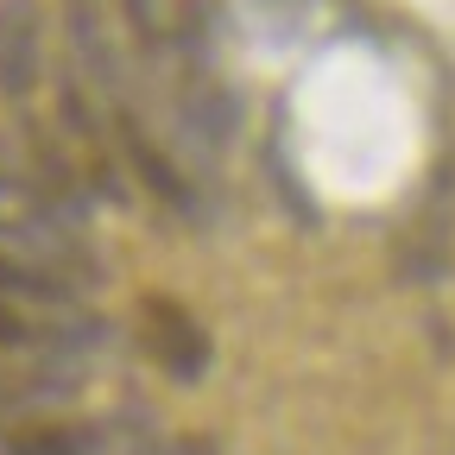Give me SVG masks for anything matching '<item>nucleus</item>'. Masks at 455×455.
I'll return each instance as SVG.
<instances>
[{"instance_id":"obj_3","label":"nucleus","mask_w":455,"mask_h":455,"mask_svg":"<svg viewBox=\"0 0 455 455\" xmlns=\"http://www.w3.org/2000/svg\"><path fill=\"white\" fill-rule=\"evenodd\" d=\"M64 20L76 38V57L89 64V76L114 95V51H108V20H101V0H64Z\"/></svg>"},{"instance_id":"obj_7","label":"nucleus","mask_w":455,"mask_h":455,"mask_svg":"<svg viewBox=\"0 0 455 455\" xmlns=\"http://www.w3.org/2000/svg\"><path fill=\"white\" fill-rule=\"evenodd\" d=\"M127 7V20H133V32L152 44V32H158V0H121Z\"/></svg>"},{"instance_id":"obj_6","label":"nucleus","mask_w":455,"mask_h":455,"mask_svg":"<svg viewBox=\"0 0 455 455\" xmlns=\"http://www.w3.org/2000/svg\"><path fill=\"white\" fill-rule=\"evenodd\" d=\"M0 348H32V323L13 304H0Z\"/></svg>"},{"instance_id":"obj_4","label":"nucleus","mask_w":455,"mask_h":455,"mask_svg":"<svg viewBox=\"0 0 455 455\" xmlns=\"http://www.w3.org/2000/svg\"><path fill=\"white\" fill-rule=\"evenodd\" d=\"M0 455H95V430H83V424H32V430H7Z\"/></svg>"},{"instance_id":"obj_1","label":"nucleus","mask_w":455,"mask_h":455,"mask_svg":"<svg viewBox=\"0 0 455 455\" xmlns=\"http://www.w3.org/2000/svg\"><path fill=\"white\" fill-rule=\"evenodd\" d=\"M0 89L7 95L38 89V7L32 0H0Z\"/></svg>"},{"instance_id":"obj_8","label":"nucleus","mask_w":455,"mask_h":455,"mask_svg":"<svg viewBox=\"0 0 455 455\" xmlns=\"http://www.w3.org/2000/svg\"><path fill=\"white\" fill-rule=\"evenodd\" d=\"M284 7H298V0H284Z\"/></svg>"},{"instance_id":"obj_2","label":"nucleus","mask_w":455,"mask_h":455,"mask_svg":"<svg viewBox=\"0 0 455 455\" xmlns=\"http://www.w3.org/2000/svg\"><path fill=\"white\" fill-rule=\"evenodd\" d=\"M152 355L178 373V379H196L203 367H209V341H203V329L178 310V304H152Z\"/></svg>"},{"instance_id":"obj_5","label":"nucleus","mask_w":455,"mask_h":455,"mask_svg":"<svg viewBox=\"0 0 455 455\" xmlns=\"http://www.w3.org/2000/svg\"><path fill=\"white\" fill-rule=\"evenodd\" d=\"M127 152H133V164H140V178H146V184H152L171 209H190V184L178 178V164H171V158H164V152L140 133V127H127Z\"/></svg>"}]
</instances>
